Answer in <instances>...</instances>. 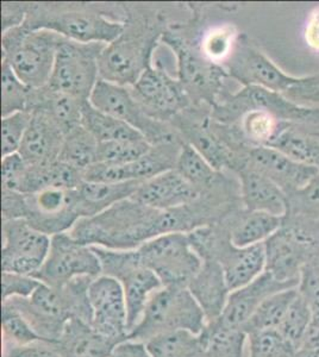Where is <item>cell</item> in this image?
<instances>
[{
	"instance_id": "obj_20",
	"label": "cell",
	"mask_w": 319,
	"mask_h": 357,
	"mask_svg": "<svg viewBox=\"0 0 319 357\" xmlns=\"http://www.w3.org/2000/svg\"><path fill=\"white\" fill-rule=\"evenodd\" d=\"M202 192L191 185L175 169L146 180L133 197L142 205L155 210H172L197 202Z\"/></svg>"
},
{
	"instance_id": "obj_14",
	"label": "cell",
	"mask_w": 319,
	"mask_h": 357,
	"mask_svg": "<svg viewBox=\"0 0 319 357\" xmlns=\"http://www.w3.org/2000/svg\"><path fill=\"white\" fill-rule=\"evenodd\" d=\"M50 241L25 220H3V272L35 275L48 256Z\"/></svg>"
},
{
	"instance_id": "obj_28",
	"label": "cell",
	"mask_w": 319,
	"mask_h": 357,
	"mask_svg": "<svg viewBox=\"0 0 319 357\" xmlns=\"http://www.w3.org/2000/svg\"><path fill=\"white\" fill-rule=\"evenodd\" d=\"M283 217L267 212H251L235 218L229 231V238L235 247L246 248L265 243L280 230Z\"/></svg>"
},
{
	"instance_id": "obj_4",
	"label": "cell",
	"mask_w": 319,
	"mask_h": 357,
	"mask_svg": "<svg viewBox=\"0 0 319 357\" xmlns=\"http://www.w3.org/2000/svg\"><path fill=\"white\" fill-rule=\"evenodd\" d=\"M65 37L23 25L1 33V60L8 62L20 82L30 89L48 85L57 49Z\"/></svg>"
},
{
	"instance_id": "obj_52",
	"label": "cell",
	"mask_w": 319,
	"mask_h": 357,
	"mask_svg": "<svg viewBox=\"0 0 319 357\" xmlns=\"http://www.w3.org/2000/svg\"><path fill=\"white\" fill-rule=\"evenodd\" d=\"M305 40L311 48L319 50V10H316L307 22Z\"/></svg>"
},
{
	"instance_id": "obj_49",
	"label": "cell",
	"mask_w": 319,
	"mask_h": 357,
	"mask_svg": "<svg viewBox=\"0 0 319 357\" xmlns=\"http://www.w3.org/2000/svg\"><path fill=\"white\" fill-rule=\"evenodd\" d=\"M290 195H293L292 205L295 206L299 205L300 208H303L305 211L319 210V174L316 175L306 186Z\"/></svg>"
},
{
	"instance_id": "obj_38",
	"label": "cell",
	"mask_w": 319,
	"mask_h": 357,
	"mask_svg": "<svg viewBox=\"0 0 319 357\" xmlns=\"http://www.w3.org/2000/svg\"><path fill=\"white\" fill-rule=\"evenodd\" d=\"M34 89L20 82L8 62L1 60V118L30 111Z\"/></svg>"
},
{
	"instance_id": "obj_8",
	"label": "cell",
	"mask_w": 319,
	"mask_h": 357,
	"mask_svg": "<svg viewBox=\"0 0 319 357\" xmlns=\"http://www.w3.org/2000/svg\"><path fill=\"white\" fill-rule=\"evenodd\" d=\"M105 43H81L64 38L57 49L49 89L89 100L99 77V59Z\"/></svg>"
},
{
	"instance_id": "obj_51",
	"label": "cell",
	"mask_w": 319,
	"mask_h": 357,
	"mask_svg": "<svg viewBox=\"0 0 319 357\" xmlns=\"http://www.w3.org/2000/svg\"><path fill=\"white\" fill-rule=\"evenodd\" d=\"M110 357H151L147 349L146 343L143 342L126 341L121 342L114 347Z\"/></svg>"
},
{
	"instance_id": "obj_21",
	"label": "cell",
	"mask_w": 319,
	"mask_h": 357,
	"mask_svg": "<svg viewBox=\"0 0 319 357\" xmlns=\"http://www.w3.org/2000/svg\"><path fill=\"white\" fill-rule=\"evenodd\" d=\"M31 114L18 154L30 166L54 162L59 160L65 134L43 111L34 110Z\"/></svg>"
},
{
	"instance_id": "obj_29",
	"label": "cell",
	"mask_w": 319,
	"mask_h": 357,
	"mask_svg": "<svg viewBox=\"0 0 319 357\" xmlns=\"http://www.w3.org/2000/svg\"><path fill=\"white\" fill-rule=\"evenodd\" d=\"M84 181L82 171L57 160L45 165H29L24 195H31L45 188L77 190Z\"/></svg>"
},
{
	"instance_id": "obj_37",
	"label": "cell",
	"mask_w": 319,
	"mask_h": 357,
	"mask_svg": "<svg viewBox=\"0 0 319 357\" xmlns=\"http://www.w3.org/2000/svg\"><path fill=\"white\" fill-rule=\"evenodd\" d=\"M175 171L202 192L214 186L221 176L207 158L186 142H182Z\"/></svg>"
},
{
	"instance_id": "obj_32",
	"label": "cell",
	"mask_w": 319,
	"mask_h": 357,
	"mask_svg": "<svg viewBox=\"0 0 319 357\" xmlns=\"http://www.w3.org/2000/svg\"><path fill=\"white\" fill-rule=\"evenodd\" d=\"M267 146L295 160V162L313 167L319 171V135L307 134L293 129H281Z\"/></svg>"
},
{
	"instance_id": "obj_17",
	"label": "cell",
	"mask_w": 319,
	"mask_h": 357,
	"mask_svg": "<svg viewBox=\"0 0 319 357\" xmlns=\"http://www.w3.org/2000/svg\"><path fill=\"white\" fill-rule=\"evenodd\" d=\"M228 75L243 86H258L283 94L298 77L283 72L265 54L239 37L234 53L223 65Z\"/></svg>"
},
{
	"instance_id": "obj_22",
	"label": "cell",
	"mask_w": 319,
	"mask_h": 357,
	"mask_svg": "<svg viewBox=\"0 0 319 357\" xmlns=\"http://www.w3.org/2000/svg\"><path fill=\"white\" fill-rule=\"evenodd\" d=\"M241 181V199L246 211L267 212L283 217L288 210L285 192L272 180L246 166L239 172Z\"/></svg>"
},
{
	"instance_id": "obj_39",
	"label": "cell",
	"mask_w": 319,
	"mask_h": 357,
	"mask_svg": "<svg viewBox=\"0 0 319 357\" xmlns=\"http://www.w3.org/2000/svg\"><path fill=\"white\" fill-rule=\"evenodd\" d=\"M311 324L312 311L310 305L307 304L305 298L299 292L278 330L285 337V340L298 350L305 343Z\"/></svg>"
},
{
	"instance_id": "obj_3",
	"label": "cell",
	"mask_w": 319,
	"mask_h": 357,
	"mask_svg": "<svg viewBox=\"0 0 319 357\" xmlns=\"http://www.w3.org/2000/svg\"><path fill=\"white\" fill-rule=\"evenodd\" d=\"M126 21L113 18L97 5L29 4L23 26L50 30L81 43L110 45L124 31Z\"/></svg>"
},
{
	"instance_id": "obj_11",
	"label": "cell",
	"mask_w": 319,
	"mask_h": 357,
	"mask_svg": "<svg viewBox=\"0 0 319 357\" xmlns=\"http://www.w3.org/2000/svg\"><path fill=\"white\" fill-rule=\"evenodd\" d=\"M251 111H263L279 121L302 122L319 116V110L297 105L281 93L258 86H244L237 93L216 102L211 107V118L222 126H231Z\"/></svg>"
},
{
	"instance_id": "obj_35",
	"label": "cell",
	"mask_w": 319,
	"mask_h": 357,
	"mask_svg": "<svg viewBox=\"0 0 319 357\" xmlns=\"http://www.w3.org/2000/svg\"><path fill=\"white\" fill-rule=\"evenodd\" d=\"M98 146L94 135L84 126H77L65 135L59 160L84 172L97 163Z\"/></svg>"
},
{
	"instance_id": "obj_26",
	"label": "cell",
	"mask_w": 319,
	"mask_h": 357,
	"mask_svg": "<svg viewBox=\"0 0 319 357\" xmlns=\"http://www.w3.org/2000/svg\"><path fill=\"white\" fill-rule=\"evenodd\" d=\"M143 181L105 183L82 181L77 188L81 218H91L107 208L133 198Z\"/></svg>"
},
{
	"instance_id": "obj_27",
	"label": "cell",
	"mask_w": 319,
	"mask_h": 357,
	"mask_svg": "<svg viewBox=\"0 0 319 357\" xmlns=\"http://www.w3.org/2000/svg\"><path fill=\"white\" fill-rule=\"evenodd\" d=\"M86 102L89 100H81L45 86L42 89H34L30 112L43 111L66 135L81 126L82 107Z\"/></svg>"
},
{
	"instance_id": "obj_24",
	"label": "cell",
	"mask_w": 319,
	"mask_h": 357,
	"mask_svg": "<svg viewBox=\"0 0 319 357\" xmlns=\"http://www.w3.org/2000/svg\"><path fill=\"white\" fill-rule=\"evenodd\" d=\"M266 272L276 280H299L303 269L305 249L304 244L292 234L278 230L265 242Z\"/></svg>"
},
{
	"instance_id": "obj_36",
	"label": "cell",
	"mask_w": 319,
	"mask_h": 357,
	"mask_svg": "<svg viewBox=\"0 0 319 357\" xmlns=\"http://www.w3.org/2000/svg\"><path fill=\"white\" fill-rule=\"evenodd\" d=\"M239 36L232 25H214L195 38L199 52L214 65L222 66L234 53ZM223 67V66H222Z\"/></svg>"
},
{
	"instance_id": "obj_53",
	"label": "cell",
	"mask_w": 319,
	"mask_h": 357,
	"mask_svg": "<svg viewBox=\"0 0 319 357\" xmlns=\"http://www.w3.org/2000/svg\"><path fill=\"white\" fill-rule=\"evenodd\" d=\"M297 357H298V355H297ZM299 357H319V345L309 348V349Z\"/></svg>"
},
{
	"instance_id": "obj_45",
	"label": "cell",
	"mask_w": 319,
	"mask_h": 357,
	"mask_svg": "<svg viewBox=\"0 0 319 357\" xmlns=\"http://www.w3.org/2000/svg\"><path fill=\"white\" fill-rule=\"evenodd\" d=\"M29 165L18 153L1 160V183L5 191L24 195Z\"/></svg>"
},
{
	"instance_id": "obj_54",
	"label": "cell",
	"mask_w": 319,
	"mask_h": 357,
	"mask_svg": "<svg viewBox=\"0 0 319 357\" xmlns=\"http://www.w3.org/2000/svg\"><path fill=\"white\" fill-rule=\"evenodd\" d=\"M319 135V134H318Z\"/></svg>"
},
{
	"instance_id": "obj_12",
	"label": "cell",
	"mask_w": 319,
	"mask_h": 357,
	"mask_svg": "<svg viewBox=\"0 0 319 357\" xmlns=\"http://www.w3.org/2000/svg\"><path fill=\"white\" fill-rule=\"evenodd\" d=\"M101 274V261L94 248L64 232L52 236L48 256L33 278L54 289H62L77 278L96 279Z\"/></svg>"
},
{
	"instance_id": "obj_15",
	"label": "cell",
	"mask_w": 319,
	"mask_h": 357,
	"mask_svg": "<svg viewBox=\"0 0 319 357\" xmlns=\"http://www.w3.org/2000/svg\"><path fill=\"white\" fill-rule=\"evenodd\" d=\"M129 89L147 114L158 122L170 124L182 111L192 107L190 97L178 79L158 67L147 69Z\"/></svg>"
},
{
	"instance_id": "obj_13",
	"label": "cell",
	"mask_w": 319,
	"mask_h": 357,
	"mask_svg": "<svg viewBox=\"0 0 319 357\" xmlns=\"http://www.w3.org/2000/svg\"><path fill=\"white\" fill-rule=\"evenodd\" d=\"M45 235L71 231L81 220L77 190L45 188L23 195L22 218Z\"/></svg>"
},
{
	"instance_id": "obj_33",
	"label": "cell",
	"mask_w": 319,
	"mask_h": 357,
	"mask_svg": "<svg viewBox=\"0 0 319 357\" xmlns=\"http://www.w3.org/2000/svg\"><path fill=\"white\" fill-rule=\"evenodd\" d=\"M299 294L298 287L295 289H283L268 296L259 309L251 316V319L246 321L243 326V331L246 335L259 333L263 330H278L280 324L283 323L287 311L290 309L292 303Z\"/></svg>"
},
{
	"instance_id": "obj_23",
	"label": "cell",
	"mask_w": 319,
	"mask_h": 357,
	"mask_svg": "<svg viewBox=\"0 0 319 357\" xmlns=\"http://www.w3.org/2000/svg\"><path fill=\"white\" fill-rule=\"evenodd\" d=\"M187 289L207 317V323L221 317L230 294L222 267L214 260H202L200 271Z\"/></svg>"
},
{
	"instance_id": "obj_41",
	"label": "cell",
	"mask_w": 319,
	"mask_h": 357,
	"mask_svg": "<svg viewBox=\"0 0 319 357\" xmlns=\"http://www.w3.org/2000/svg\"><path fill=\"white\" fill-rule=\"evenodd\" d=\"M150 148L151 144L146 139L99 143L97 163L129 165L147 154Z\"/></svg>"
},
{
	"instance_id": "obj_48",
	"label": "cell",
	"mask_w": 319,
	"mask_h": 357,
	"mask_svg": "<svg viewBox=\"0 0 319 357\" xmlns=\"http://www.w3.org/2000/svg\"><path fill=\"white\" fill-rule=\"evenodd\" d=\"M4 357H61L55 343L37 341L24 345H4Z\"/></svg>"
},
{
	"instance_id": "obj_47",
	"label": "cell",
	"mask_w": 319,
	"mask_h": 357,
	"mask_svg": "<svg viewBox=\"0 0 319 357\" xmlns=\"http://www.w3.org/2000/svg\"><path fill=\"white\" fill-rule=\"evenodd\" d=\"M40 284V281L33 276L3 272L1 275L3 301L13 299V298H29L36 291Z\"/></svg>"
},
{
	"instance_id": "obj_42",
	"label": "cell",
	"mask_w": 319,
	"mask_h": 357,
	"mask_svg": "<svg viewBox=\"0 0 319 357\" xmlns=\"http://www.w3.org/2000/svg\"><path fill=\"white\" fill-rule=\"evenodd\" d=\"M249 357H297L298 350L279 330H263L248 335Z\"/></svg>"
},
{
	"instance_id": "obj_34",
	"label": "cell",
	"mask_w": 319,
	"mask_h": 357,
	"mask_svg": "<svg viewBox=\"0 0 319 357\" xmlns=\"http://www.w3.org/2000/svg\"><path fill=\"white\" fill-rule=\"evenodd\" d=\"M202 335L207 357H244L248 335L243 330L231 329L214 319L207 323Z\"/></svg>"
},
{
	"instance_id": "obj_1",
	"label": "cell",
	"mask_w": 319,
	"mask_h": 357,
	"mask_svg": "<svg viewBox=\"0 0 319 357\" xmlns=\"http://www.w3.org/2000/svg\"><path fill=\"white\" fill-rule=\"evenodd\" d=\"M173 234L170 212L123 200L91 218H81L69 235L81 243L111 250H135L158 236Z\"/></svg>"
},
{
	"instance_id": "obj_2",
	"label": "cell",
	"mask_w": 319,
	"mask_h": 357,
	"mask_svg": "<svg viewBox=\"0 0 319 357\" xmlns=\"http://www.w3.org/2000/svg\"><path fill=\"white\" fill-rule=\"evenodd\" d=\"M166 18L160 13L126 10L124 31L106 45L99 59V77L117 85H135L147 69L153 67V54L166 33Z\"/></svg>"
},
{
	"instance_id": "obj_18",
	"label": "cell",
	"mask_w": 319,
	"mask_h": 357,
	"mask_svg": "<svg viewBox=\"0 0 319 357\" xmlns=\"http://www.w3.org/2000/svg\"><path fill=\"white\" fill-rule=\"evenodd\" d=\"M299 282L300 279L287 282L276 280L271 273L265 271L251 284L230 292L224 311L217 319L228 328L242 330L268 296L283 289H295Z\"/></svg>"
},
{
	"instance_id": "obj_5",
	"label": "cell",
	"mask_w": 319,
	"mask_h": 357,
	"mask_svg": "<svg viewBox=\"0 0 319 357\" xmlns=\"http://www.w3.org/2000/svg\"><path fill=\"white\" fill-rule=\"evenodd\" d=\"M207 324V317L190 289L184 286H163L150 298L128 340L146 343L158 335L180 330L199 335Z\"/></svg>"
},
{
	"instance_id": "obj_25",
	"label": "cell",
	"mask_w": 319,
	"mask_h": 357,
	"mask_svg": "<svg viewBox=\"0 0 319 357\" xmlns=\"http://www.w3.org/2000/svg\"><path fill=\"white\" fill-rule=\"evenodd\" d=\"M61 357H110L117 343L77 317L71 318L55 343Z\"/></svg>"
},
{
	"instance_id": "obj_46",
	"label": "cell",
	"mask_w": 319,
	"mask_h": 357,
	"mask_svg": "<svg viewBox=\"0 0 319 357\" xmlns=\"http://www.w3.org/2000/svg\"><path fill=\"white\" fill-rule=\"evenodd\" d=\"M283 96L297 105L319 110V74L298 77Z\"/></svg>"
},
{
	"instance_id": "obj_9",
	"label": "cell",
	"mask_w": 319,
	"mask_h": 357,
	"mask_svg": "<svg viewBox=\"0 0 319 357\" xmlns=\"http://www.w3.org/2000/svg\"><path fill=\"white\" fill-rule=\"evenodd\" d=\"M144 264L153 271L163 286L187 287L202 266L188 234L174 232L158 236L136 249Z\"/></svg>"
},
{
	"instance_id": "obj_6",
	"label": "cell",
	"mask_w": 319,
	"mask_h": 357,
	"mask_svg": "<svg viewBox=\"0 0 319 357\" xmlns=\"http://www.w3.org/2000/svg\"><path fill=\"white\" fill-rule=\"evenodd\" d=\"M161 41L177 57L178 80L188 94L192 106H214L228 77L224 67L207 61L199 52L195 38L185 35L180 26H168Z\"/></svg>"
},
{
	"instance_id": "obj_19",
	"label": "cell",
	"mask_w": 319,
	"mask_h": 357,
	"mask_svg": "<svg viewBox=\"0 0 319 357\" xmlns=\"http://www.w3.org/2000/svg\"><path fill=\"white\" fill-rule=\"evenodd\" d=\"M246 166L272 180L286 195L299 191L319 174L318 169L295 162V160L272 146H253Z\"/></svg>"
},
{
	"instance_id": "obj_50",
	"label": "cell",
	"mask_w": 319,
	"mask_h": 357,
	"mask_svg": "<svg viewBox=\"0 0 319 357\" xmlns=\"http://www.w3.org/2000/svg\"><path fill=\"white\" fill-rule=\"evenodd\" d=\"M29 5L3 3L1 6V29L3 33L10 29L17 28L24 24L28 15Z\"/></svg>"
},
{
	"instance_id": "obj_10",
	"label": "cell",
	"mask_w": 319,
	"mask_h": 357,
	"mask_svg": "<svg viewBox=\"0 0 319 357\" xmlns=\"http://www.w3.org/2000/svg\"><path fill=\"white\" fill-rule=\"evenodd\" d=\"M89 102L101 112L117 118L138 130L151 146L180 139L170 124L150 117L126 86L99 79L89 97Z\"/></svg>"
},
{
	"instance_id": "obj_31",
	"label": "cell",
	"mask_w": 319,
	"mask_h": 357,
	"mask_svg": "<svg viewBox=\"0 0 319 357\" xmlns=\"http://www.w3.org/2000/svg\"><path fill=\"white\" fill-rule=\"evenodd\" d=\"M146 345L151 357H207L202 333L186 330L158 335Z\"/></svg>"
},
{
	"instance_id": "obj_16",
	"label": "cell",
	"mask_w": 319,
	"mask_h": 357,
	"mask_svg": "<svg viewBox=\"0 0 319 357\" xmlns=\"http://www.w3.org/2000/svg\"><path fill=\"white\" fill-rule=\"evenodd\" d=\"M89 301L92 328L117 344L126 341L128 309L121 282L111 276H98L89 284Z\"/></svg>"
},
{
	"instance_id": "obj_7",
	"label": "cell",
	"mask_w": 319,
	"mask_h": 357,
	"mask_svg": "<svg viewBox=\"0 0 319 357\" xmlns=\"http://www.w3.org/2000/svg\"><path fill=\"white\" fill-rule=\"evenodd\" d=\"M101 261V275L119 281L126 296L129 333L138 325L154 293L163 287L156 274L142 264L138 250H111L94 247Z\"/></svg>"
},
{
	"instance_id": "obj_40",
	"label": "cell",
	"mask_w": 319,
	"mask_h": 357,
	"mask_svg": "<svg viewBox=\"0 0 319 357\" xmlns=\"http://www.w3.org/2000/svg\"><path fill=\"white\" fill-rule=\"evenodd\" d=\"M1 329L4 345H24L43 341L22 313L8 301H3Z\"/></svg>"
},
{
	"instance_id": "obj_30",
	"label": "cell",
	"mask_w": 319,
	"mask_h": 357,
	"mask_svg": "<svg viewBox=\"0 0 319 357\" xmlns=\"http://www.w3.org/2000/svg\"><path fill=\"white\" fill-rule=\"evenodd\" d=\"M81 126L94 135L99 143L146 139L126 123L96 109L89 100L82 107Z\"/></svg>"
},
{
	"instance_id": "obj_44",
	"label": "cell",
	"mask_w": 319,
	"mask_h": 357,
	"mask_svg": "<svg viewBox=\"0 0 319 357\" xmlns=\"http://www.w3.org/2000/svg\"><path fill=\"white\" fill-rule=\"evenodd\" d=\"M30 111H20L1 118V155L3 158L20 151L25 132L31 122Z\"/></svg>"
},
{
	"instance_id": "obj_43",
	"label": "cell",
	"mask_w": 319,
	"mask_h": 357,
	"mask_svg": "<svg viewBox=\"0 0 319 357\" xmlns=\"http://www.w3.org/2000/svg\"><path fill=\"white\" fill-rule=\"evenodd\" d=\"M243 134L255 146H268L279 134L280 121L263 111H251L241 118Z\"/></svg>"
}]
</instances>
